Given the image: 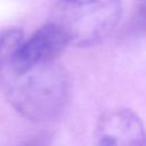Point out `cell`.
<instances>
[{"label": "cell", "mask_w": 146, "mask_h": 146, "mask_svg": "<svg viewBox=\"0 0 146 146\" xmlns=\"http://www.w3.org/2000/svg\"><path fill=\"white\" fill-rule=\"evenodd\" d=\"M122 16L120 0H58L51 23L68 43L94 46L108 36Z\"/></svg>", "instance_id": "cell-2"}, {"label": "cell", "mask_w": 146, "mask_h": 146, "mask_svg": "<svg viewBox=\"0 0 146 146\" xmlns=\"http://www.w3.org/2000/svg\"><path fill=\"white\" fill-rule=\"evenodd\" d=\"M144 21H145V25H146V16L144 17Z\"/></svg>", "instance_id": "cell-5"}, {"label": "cell", "mask_w": 146, "mask_h": 146, "mask_svg": "<svg viewBox=\"0 0 146 146\" xmlns=\"http://www.w3.org/2000/svg\"><path fill=\"white\" fill-rule=\"evenodd\" d=\"M51 136L48 133H41L30 138L29 140L22 143L18 146H50L51 145Z\"/></svg>", "instance_id": "cell-4"}, {"label": "cell", "mask_w": 146, "mask_h": 146, "mask_svg": "<svg viewBox=\"0 0 146 146\" xmlns=\"http://www.w3.org/2000/svg\"><path fill=\"white\" fill-rule=\"evenodd\" d=\"M91 146H146V130L131 110H111L99 117Z\"/></svg>", "instance_id": "cell-3"}, {"label": "cell", "mask_w": 146, "mask_h": 146, "mask_svg": "<svg viewBox=\"0 0 146 146\" xmlns=\"http://www.w3.org/2000/svg\"><path fill=\"white\" fill-rule=\"evenodd\" d=\"M0 88L17 113L35 122L58 117L70 96L68 76L56 62L18 66L2 54Z\"/></svg>", "instance_id": "cell-1"}]
</instances>
